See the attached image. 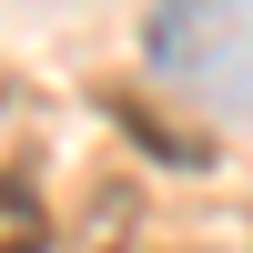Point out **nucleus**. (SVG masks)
Returning a JSON list of instances; mask_svg holds the SVG:
<instances>
[{
  "label": "nucleus",
  "mask_w": 253,
  "mask_h": 253,
  "mask_svg": "<svg viewBox=\"0 0 253 253\" xmlns=\"http://www.w3.org/2000/svg\"><path fill=\"white\" fill-rule=\"evenodd\" d=\"M10 253H31V182H10Z\"/></svg>",
  "instance_id": "obj_1"
}]
</instances>
